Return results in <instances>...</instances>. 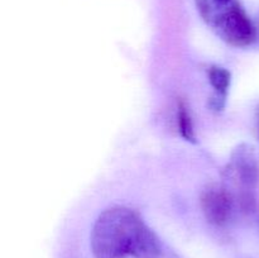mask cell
Returning <instances> with one entry per match:
<instances>
[{"mask_svg":"<svg viewBox=\"0 0 259 258\" xmlns=\"http://www.w3.org/2000/svg\"><path fill=\"white\" fill-rule=\"evenodd\" d=\"M177 128L182 138L189 142H195L194 124L184 101H179L177 105Z\"/></svg>","mask_w":259,"mask_h":258,"instance_id":"cell-6","label":"cell"},{"mask_svg":"<svg viewBox=\"0 0 259 258\" xmlns=\"http://www.w3.org/2000/svg\"><path fill=\"white\" fill-rule=\"evenodd\" d=\"M90 248L95 258H171L141 217L124 206L109 207L99 215Z\"/></svg>","mask_w":259,"mask_h":258,"instance_id":"cell-1","label":"cell"},{"mask_svg":"<svg viewBox=\"0 0 259 258\" xmlns=\"http://www.w3.org/2000/svg\"><path fill=\"white\" fill-rule=\"evenodd\" d=\"M209 81L215 90V96H217V106L223 105V100L225 99L228 93V89L230 86V73L229 71L223 67L212 66L209 70Z\"/></svg>","mask_w":259,"mask_h":258,"instance_id":"cell-5","label":"cell"},{"mask_svg":"<svg viewBox=\"0 0 259 258\" xmlns=\"http://www.w3.org/2000/svg\"><path fill=\"white\" fill-rule=\"evenodd\" d=\"M201 207L207 222L218 225V227H222L230 218L232 199L224 189L212 186L205 190L202 194Z\"/></svg>","mask_w":259,"mask_h":258,"instance_id":"cell-4","label":"cell"},{"mask_svg":"<svg viewBox=\"0 0 259 258\" xmlns=\"http://www.w3.org/2000/svg\"><path fill=\"white\" fill-rule=\"evenodd\" d=\"M230 166L238 184V199L242 211L252 212L255 209V189L258 184V164L254 151L247 144L235 148Z\"/></svg>","mask_w":259,"mask_h":258,"instance_id":"cell-3","label":"cell"},{"mask_svg":"<svg viewBox=\"0 0 259 258\" xmlns=\"http://www.w3.org/2000/svg\"><path fill=\"white\" fill-rule=\"evenodd\" d=\"M207 27L225 43L245 47L255 39V27L239 0H195Z\"/></svg>","mask_w":259,"mask_h":258,"instance_id":"cell-2","label":"cell"}]
</instances>
